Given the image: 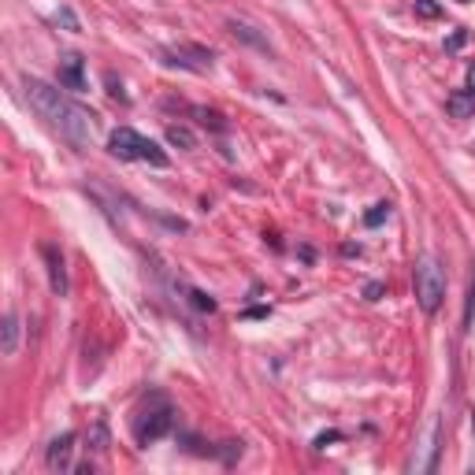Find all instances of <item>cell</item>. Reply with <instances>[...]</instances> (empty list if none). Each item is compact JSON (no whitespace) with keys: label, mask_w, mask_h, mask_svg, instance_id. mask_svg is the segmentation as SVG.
<instances>
[{"label":"cell","mask_w":475,"mask_h":475,"mask_svg":"<svg viewBox=\"0 0 475 475\" xmlns=\"http://www.w3.org/2000/svg\"><path fill=\"white\" fill-rule=\"evenodd\" d=\"M171 427H175V408L160 397L157 408H149V413H141L138 419H134V438H138L141 445H149V442H160Z\"/></svg>","instance_id":"277c9868"},{"label":"cell","mask_w":475,"mask_h":475,"mask_svg":"<svg viewBox=\"0 0 475 475\" xmlns=\"http://www.w3.org/2000/svg\"><path fill=\"white\" fill-rule=\"evenodd\" d=\"M189 115H197L200 126H212V130H227V119L212 112V108H189Z\"/></svg>","instance_id":"7c38bea8"},{"label":"cell","mask_w":475,"mask_h":475,"mask_svg":"<svg viewBox=\"0 0 475 475\" xmlns=\"http://www.w3.org/2000/svg\"><path fill=\"white\" fill-rule=\"evenodd\" d=\"M264 316H268V308H245L242 312V319H264Z\"/></svg>","instance_id":"7402d4cb"},{"label":"cell","mask_w":475,"mask_h":475,"mask_svg":"<svg viewBox=\"0 0 475 475\" xmlns=\"http://www.w3.org/2000/svg\"><path fill=\"white\" fill-rule=\"evenodd\" d=\"M442 297H445V271L435 257H424L416 264V301L427 316H435L442 308Z\"/></svg>","instance_id":"3957f363"},{"label":"cell","mask_w":475,"mask_h":475,"mask_svg":"<svg viewBox=\"0 0 475 475\" xmlns=\"http://www.w3.org/2000/svg\"><path fill=\"white\" fill-rule=\"evenodd\" d=\"M41 257H45V268H49V286L56 297H67V268H63V253L56 249L52 242L41 245Z\"/></svg>","instance_id":"8992f818"},{"label":"cell","mask_w":475,"mask_h":475,"mask_svg":"<svg viewBox=\"0 0 475 475\" xmlns=\"http://www.w3.org/2000/svg\"><path fill=\"white\" fill-rule=\"evenodd\" d=\"M167 141H171V145H178V149H194V145H197L194 130H189V126H178V123H171V126H167Z\"/></svg>","instance_id":"8fae6325"},{"label":"cell","mask_w":475,"mask_h":475,"mask_svg":"<svg viewBox=\"0 0 475 475\" xmlns=\"http://www.w3.org/2000/svg\"><path fill=\"white\" fill-rule=\"evenodd\" d=\"M464 89H472V93H475V63L468 67V86H464Z\"/></svg>","instance_id":"d4e9b609"},{"label":"cell","mask_w":475,"mask_h":475,"mask_svg":"<svg viewBox=\"0 0 475 475\" xmlns=\"http://www.w3.org/2000/svg\"><path fill=\"white\" fill-rule=\"evenodd\" d=\"M56 23H63V30H71V34H78V30H82L78 15L71 12V8H60V12H56Z\"/></svg>","instance_id":"2e32d148"},{"label":"cell","mask_w":475,"mask_h":475,"mask_svg":"<svg viewBox=\"0 0 475 475\" xmlns=\"http://www.w3.org/2000/svg\"><path fill=\"white\" fill-rule=\"evenodd\" d=\"M171 67H189V71H208L212 67V52L200 49V45H178V49L167 52Z\"/></svg>","instance_id":"5b68a950"},{"label":"cell","mask_w":475,"mask_h":475,"mask_svg":"<svg viewBox=\"0 0 475 475\" xmlns=\"http://www.w3.org/2000/svg\"><path fill=\"white\" fill-rule=\"evenodd\" d=\"M189 305H194L197 312H216V297H208L205 290H189Z\"/></svg>","instance_id":"9a60e30c"},{"label":"cell","mask_w":475,"mask_h":475,"mask_svg":"<svg viewBox=\"0 0 475 475\" xmlns=\"http://www.w3.org/2000/svg\"><path fill=\"white\" fill-rule=\"evenodd\" d=\"M75 431H63L60 438H52L49 445V468L52 472H67L71 468V456H75Z\"/></svg>","instance_id":"ba28073f"},{"label":"cell","mask_w":475,"mask_h":475,"mask_svg":"<svg viewBox=\"0 0 475 475\" xmlns=\"http://www.w3.org/2000/svg\"><path fill=\"white\" fill-rule=\"evenodd\" d=\"M456 4H468V0H456Z\"/></svg>","instance_id":"484cf974"},{"label":"cell","mask_w":475,"mask_h":475,"mask_svg":"<svg viewBox=\"0 0 475 475\" xmlns=\"http://www.w3.org/2000/svg\"><path fill=\"white\" fill-rule=\"evenodd\" d=\"M108 149L115 152L119 160H138V163H149V167H167V152L160 149L152 138H145V134L130 130V126H119V130L108 138Z\"/></svg>","instance_id":"7a4b0ae2"},{"label":"cell","mask_w":475,"mask_h":475,"mask_svg":"<svg viewBox=\"0 0 475 475\" xmlns=\"http://www.w3.org/2000/svg\"><path fill=\"white\" fill-rule=\"evenodd\" d=\"M416 15H419V19H438L442 8H438L435 0H416Z\"/></svg>","instance_id":"ac0fdd59"},{"label":"cell","mask_w":475,"mask_h":475,"mask_svg":"<svg viewBox=\"0 0 475 475\" xmlns=\"http://www.w3.org/2000/svg\"><path fill=\"white\" fill-rule=\"evenodd\" d=\"M15 349H19V316L8 312L4 316V338H0V353L15 356Z\"/></svg>","instance_id":"30bf717a"},{"label":"cell","mask_w":475,"mask_h":475,"mask_svg":"<svg viewBox=\"0 0 475 475\" xmlns=\"http://www.w3.org/2000/svg\"><path fill=\"white\" fill-rule=\"evenodd\" d=\"M60 89H71V93L86 89V63H82L78 52H67L60 60Z\"/></svg>","instance_id":"52a82bcc"},{"label":"cell","mask_w":475,"mask_h":475,"mask_svg":"<svg viewBox=\"0 0 475 475\" xmlns=\"http://www.w3.org/2000/svg\"><path fill=\"white\" fill-rule=\"evenodd\" d=\"M445 108H450L453 119H468L475 112V93L472 89H453L450 100H445Z\"/></svg>","instance_id":"9c48e42d"},{"label":"cell","mask_w":475,"mask_h":475,"mask_svg":"<svg viewBox=\"0 0 475 475\" xmlns=\"http://www.w3.org/2000/svg\"><path fill=\"white\" fill-rule=\"evenodd\" d=\"M108 89H112V97L126 100V97H123V86H119V82H115V75H108Z\"/></svg>","instance_id":"603a6c76"},{"label":"cell","mask_w":475,"mask_h":475,"mask_svg":"<svg viewBox=\"0 0 475 475\" xmlns=\"http://www.w3.org/2000/svg\"><path fill=\"white\" fill-rule=\"evenodd\" d=\"M464 41H468V30H456L453 38L445 41V52H456V49H461V45H464Z\"/></svg>","instance_id":"ffe728a7"},{"label":"cell","mask_w":475,"mask_h":475,"mask_svg":"<svg viewBox=\"0 0 475 475\" xmlns=\"http://www.w3.org/2000/svg\"><path fill=\"white\" fill-rule=\"evenodd\" d=\"M23 89H26L30 108L49 123L52 134H60V141H67L75 152L89 149V141H93V115L86 108L75 104L63 89L49 86L41 78H23Z\"/></svg>","instance_id":"6da1fadb"},{"label":"cell","mask_w":475,"mask_h":475,"mask_svg":"<svg viewBox=\"0 0 475 475\" xmlns=\"http://www.w3.org/2000/svg\"><path fill=\"white\" fill-rule=\"evenodd\" d=\"M231 34H234V38H242V41H249V45H257V49H268V41H264L253 26H245V23H231Z\"/></svg>","instance_id":"4fadbf2b"},{"label":"cell","mask_w":475,"mask_h":475,"mask_svg":"<svg viewBox=\"0 0 475 475\" xmlns=\"http://www.w3.org/2000/svg\"><path fill=\"white\" fill-rule=\"evenodd\" d=\"M108 450V431H104V424H97L93 427V453H104Z\"/></svg>","instance_id":"d6986e66"},{"label":"cell","mask_w":475,"mask_h":475,"mask_svg":"<svg viewBox=\"0 0 475 475\" xmlns=\"http://www.w3.org/2000/svg\"><path fill=\"white\" fill-rule=\"evenodd\" d=\"M386 219H390V200H379V205L364 216V227H379V223H386Z\"/></svg>","instance_id":"5bb4252c"},{"label":"cell","mask_w":475,"mask_h":475,"mask_svg":"<svg viewBox=\"0 0 475 475\" xmlns=\"http://www.w3.org/2000/svg\"><path fill=\"white\" fill-rule=\"evenodd\" d=\"M475 323V275L468 282V301H464V327Z\"/></svg>","instance_id":"e0dca14e"},{"label":"cell","mask_w":475,"mask_h":475,"mask_svg":"<svg viewBox=\"0 0 475 475\" xmlns=\"http://www.w3.org/2000/svg\"><path fill=\"white\" fill-rule=\"evenodd\" d=\"M338 438H342L338 431H327V435H319V438H316V450H327V442H338Z\"/></svg>","instance_id":"44dd1931"},{"label":"cell","mask_w":475,"mask_h":475,"mask_svg":"<svg viewBox=\"0 0 475 475\" xmlns=\"http://www.w3.org/2000/svg\"><path fill=\"white\" fill-rule=\"evenodd\" d=\"M364 294H368V301H379V297H382V286H379V282H371V286L364 290Z\"/></svg>","instance_id":"cb8c5ba5"}]
</instances>
